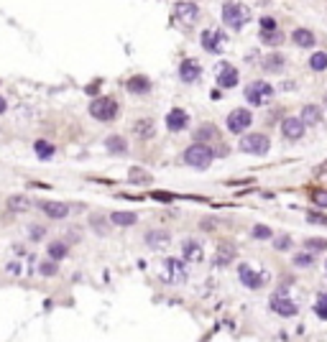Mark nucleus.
<instances>
[{
    "label": "nucleus",
    "instance_id": "nucleus-1",
    "mask_svg": "<svg viewBox=\"0 0 327 342\" xmlns=\"http://www.w3.org/2000/svg\"><path fill=\"white\" fill-rule=\"evenodd\" d=\"M212 158H215V151L207 146V143H195V146H189L187 151H184V161L189 163V166H195V168H207L210 163H212Z\"/></svg>",
    "mask_w": 327,
    "mask_h": 342
},
{
    "label": "nucleus",
    "instance_id": "nucleus-2",
    "mask_svg": "<svg viewBox=\"0 0 327 342\" xmlns=\"http://www.w3.org/2000/svg\"><path fill=\"white\" fill-rule=\"evenodd\" d=\"M223 21H225L230 28L240 31V28L251 21V11H248L243 3H225V6H223Z\"/></svg>",
    "mask_w": 327,
    "mask_h": 342
},
{
    "label": "nucleus",
    "instance_id": "nucleus-3",
    "mask_svg": "<svg viewBox=\"0 0 327 342\" xmlns=\"http://www.w3.org/2000/svg\"><path fill=\"white\" fill-rule=\"evenodd\" d=\"M90 115H92L95 120L107 123V120H113V118L118 115V102H115L113 97H95L92 105H90Z\"/></svg>",
    "mask_w": 327,
    "mask_h": 342
},
{
    "label": "nucleus",
    "instance_id": "nucleus-4",
    "mask_svg": "<svg viewBox=\"0 0 327 342\" xmlns=\"http://www.w3.org/2000/svg\"><path fill=\"white\" fill-rule=\"evenodd\" d=\"M187 278V271H184V261L179 258H167L161 266V281L167 283H182Z\"/></svg>",
    "mask_w": 327,
    "mask_h": 342
},
{
    "label": "nucleus",
    "instance_id": "nucleus-5",
    "mask_svg": "<svg viewBox=\"0 0 327 342\" xmlns=\"http://www.w3.org/2000/svg\"><path fill=\"white\" fill-rule=\"evenodd\" d=\"M268 148H271V143H268V138H266L263 133H251V135H243V140H240V151H243V153L266 156Z\"/></svg>",
    "mask_w": 327,
    "mask_h": 342
},
{
    "label": "nucleus",
    "instance_id": "nucleus-6",
    "mask_svg": "<svg viewBox=\"0 0 327 342\" xmlns=\"http://www.w3.org/2000/svg\"><path fill=\"white\" fill-rule=\"evenodd\" d=\"M274 95V87L271 84H266V82H253V84H248L246 87V100L251 102V105H261L266 97H271Z\"/></svg>",
    "mask_w": 327,
    "mask_h": 342
},
{
    "label": "nucleus",
    "instance_id": "nucleus-7",
    "mask_svg": "<svg viewBox=\"0 0 327 342\" xmlns=\"http://www.w3.org/2000/svg\"><path fill=\"white\" fill-rule=\"evenodd\" d=\"M251 123H253V118H251V112L246 107H238V110H233L228 115V130L230 133H243Z\"/></svg>",
    "mask_w": 327,
    "mask_h": 342
},
{
    "label": "nucleus",
    "instance_id": "nucleus-8",
    "mask_svg": "<svg viewBox=\"0 0 327 342\" xmlns=\"http://www.w3.org/2000/svg\"><path fill=\"white\" fill-rule=\"evenodd\" d=\"M223 44H228V39H225L223 31H205V34H202V49H205V51L220 54V51H223Z\"/></svg>",
    "mask_w": 327,
    "mask_h": 342
},
{
    "label": "nucleus",
    "instance_id": "nucleus-9",
    "mask_svg": "<svg viewBox=\"0 0 327 342\" xmlns=\"http://www.w3.org/2000/svg\"><path fill=\"white\" fill-rule=\"evenodd\" d=\"M238 276H240V281L248 286V289H261L263 286V281H268V273H256L251 266H240L238 268Z\"/></svg>",
    "mask_w": 327,
    "mask_h": 342
},
{
    "label": "nucleus",
    "instance_id": "nucleus-10",
    "mask_svg": "<svg viewBox=\"0 0 327 342\" xmlns=\"http://www.w3.org/2000/svg\"><path fill=\"white\" fill-rule=\"evenodd\" d=\"M271 309H274L279 317H294V314H296V304L289 301V299L284 296V291H279V294L271 296Z\"/></svg>",
    "mask_w": 327,
    "mask_h": 342
},
{
    "label": "nucleus",
    "instance_id": "nucleus-11",
    "mask_svg": "<svg viewBox=\"0 0 327 342\" xmlns=\"http://www.w3.org/2000/svg\"><path fill=\"white\" fill-rule=\"evenodd\" d=\"M281 133H284V138H289V140H299V138L304 135V120H302V118H286V120L281 123Z\"/></svg>",
    "mask_w": 327,
    "mask_h": 342
},
{
    "label": "nucleus",
    "instance_id": "nucleus-12",
    "mask_svg": "<svg viewBox=\"0 0 327 342\" xmlns=\"http://www.w3.org/2000/svg\"><path fill=\"white\" fill-rule=\"evenodd\" d=\"M187 123H189V115H187L182 107H174V110H169V115H167V128H169L172 133H179V130H184V128H187Z\"/></svg>",
    "mask_w": 327,
    "mask_h": 342
},
{
    "label": "nucleus",
    "instance_id": "nucleus-13",
    "mask_svg": "<svg viewBox=\"0 0 327 342\" xmlns=\"http://www.w3.org/2000/svg\"><path fill=\"white\" fill-rule=\"evenodd\" d=\"M200 74H202V69H200V64H197V62H192V59L182 62V67H179V77H182V82H184V84L197 82V79H200Z\"/></svg>",
    "mask_w": 327,
    "mask_h": 342
},
{
    "label": "nucleus",
    "instance_id": "nucleus-14",
    "mask_svg": "<svg viewBox=\"0 0 327 342\" xmlns=\"http://www.w3.org/2000/svg\"><path fill=\"white\" fill-rule=\"evenodd\" d=\"M169 240H172V235H169L167 230H151V233H146V243H148V248H153V250L167 248Z\"/></svg>",
    "mask_w": 327,
    "mask_h": 342
},
{
    "label": "nucleus",
    "instance_id": "nucleus-15",
    "mask_svg": "<svg viewBox=\"0 0 327 342\" xmlns=\"http://www.w3.org/2000/svg\"><path fill=\"white\" fill-rule=\"evenodd\" d=\"M41 210H44V215L51 217V220H64V217L69 215V205H64V202H44Z\"/></svg>",
    "mask_w": 327,
    "mask_h": 342
},
{
    "label": "nucleus",
    "instance_id": "nucleus-16",
    "mask_svg": "<svg viewBox=\"0 0 327 342\" xmlns=\"http://www.w3.org/2000/svg\"><path fill=\"white\" fill-rule=\"evenodd\" d=\"M284 64H286V59H284L281 54H268V56L261 62V69H263L266 74H279V72L284 69Z\"/></svg>",
    "mask_w": 327,
    "mask_h": 342
},
{
    "label": "nucleus",
    "instance_id": "nucleus-17",
    "mask_svg": "<svg viewBox=\"0 0 327 342\" xmlns=\"http://www.w3.org/2000/svg\"><path fill=\"white\" fill-rule=\"evenodd\" d=\"M217 84L225 87V90L235 87V84H238V69L230 67V64H225V67L220 69V74H217Z\"/></svg>",
    "mask_w": 327,
    "mask_h": 342
},
{
    "label": "nucleus",
    "instance_id": "nucleus-18",
    "mask_svg": "<svg viewBox=\"0 0 327 342\" xmlns=\"http://www.w3.org/2000/svg\"><path fill=\"white\" fill-rule=\"evenodd\" d=\"M177 16L184 21V23H195L197 21V6L189 3V0H182V3H177Z\"/></svg>",
    "mask_w": 327,
    "mask_h": 342
},
{
    "label": "nucleus",
    "instance_id": "nucleus-19",
    "mask_svg": "<svg viewBox=\"0 0 327 342\" xmlns=\"http://www.w3.org/2000/svg\"><path fill=\"white\" fill-rule=\"evenodd\" d=\"M182 253H184V261H192V263L202 261V245H200L197 240H187V243H182Z\"/></svg>",
    "mask_w": 327,
    "mask_h": 342
},
{
    "label": "nucleus",
    "instance_id": "nucleus-20",
    "mask_svg": "<svg viewBox=\"0 0 327 342\" xmlns=\"http://www.w3.org/2000/svg\"><path fill=\"white\" fill-rule=\"evenodd\" d=\"M125 90H128V92H133V95H143V92H148V90H151V82H148L146 77H141V74H138V77H130V79L125 82Z\"/></svg>",
    "mask_w": 327,
    "mask_h": 342
},
{
    "label": "nucleus",
    "instance_id": "nucleus-21",
    "mask_svg": "<svg viewBox=\"0 0 327 342\" xmlns=\"http://www.w3.org/2000/svg\"><path fill=\"white\" fill-rule=\"evenodd\" d=\"M291 41H294L296 46H302V49H309V46H314V34L307 31V28H296V31L291 34Z\"/></svg>",
    "mask_w": 327,
    "mask_h": 342
},
{
    "label": "nucleus",
    "instance_id": "nucleus-22",
    "mask_svg": "<svg viewBox=\"0 0 327 342\" xmlns=\"http://www.w3.org/2000/svg\"><path fill=\"white\" fill-rule=\"evenodd\" d=\"M110 220H113V225H118V227H130V225L138 222V215H135V212H113Z\"/></svg>",
    "mask_w": 327,
    "mask_h": 342
},
{
    "label": "nucleus",
    "instance_id": "nucleus-23",
    "mask_svg": "<svg viewBox=\"0 0 327 342\" xmlns=\"http://www.w3.org/2000/svg\"><path fill=\"white\" fill-rule=\"evenodd\" d=\"M319 118H322V112H319L317 105H304V107H302V120H304V125H317Z\"/></svg>",
    "mask_w": 327,
    "mask_h": 342
},
{
    "label": "nucleus",
    "instance_id": "nucleus-24",
    "mask_svg": "<svg viewBox=\"0 0 327 342\" xmlns=\"http://www.w3.org/2000/svg\"><path fill=\"white\" fill-rule=\"evenodd\" d=\"M105 146H107L110 153H128V143H125L123 135H110V138L105 140Z\"/></svg>",
    "mask_w": 327,
    "mask_h": 342
},
{
    "label": "nucleus",
    "instance_id": "nucleus-25",
    "mask_svg": "<svg viewBox=\"0 0 327 342\" xmlns=\"http://www.w3.org/2000/svg\"><path fill=\"white\" fill-rule=\"evenodd\" d=\"M8 207H11L13 212H26V210L31 207V200L23 197V194H11V197H8Z\"/></svg>",
    "mask_w": 327,
    "mask_h": 342
},
{
    "label": "nucleus",
    "instance_id": "nucleus-26",
    "mask_svg": "<svg viewBox=\"0 0 327 342\" xmlns=\"http://www.w3.org/2000/svg\"><path fill=\"white\" fill-rule=\"evenodd\" d=\"M128 177H130L133 184H151V182H153V177L148 174V171H143V168H138V166H130Z\"/></svg>",
    "mask_w": 327,
    "mask_h": 342
},
{
    "label": "nucleus",
    "instance_id": "nucleus-27",
    "mask_svg": "<svg viewBox=\"0 0 327 342\" xmlns=\"http://www.w3.org/2000/svg\"><path fill=\"white\" fill-rule=\"evenodd\" d=\"M233 258H235V248L220 245V248H217V255H215V266H228Z\"/></svg>",
    "mask_w": 327,
    "mask_h": 342
},
{
    "label": "nucleus",
    "instance_id": "nucleus-28",
    "mask_svg": "<svg viewBox=\"0 0 327 342\" xmlns=\"http://www.w3.org/2000/svg\"><path fill=\"white\" fill-rule=\"evenodd\" d=\"M34 151H36V156H39L41 161H46V158H51V156H54V151H57V148H54L49 140H36V143H34Z\"/></svg>",
    "mask_w": 327,
    "mask_h": 342
},
{
    "label": "nucleus",
    "instance_id": "nucleus-29",
    "mask_svg": "<svg viewBox=\"0 0 327 342\" xmlns=\"http://www.w3.org/2000/svg\"><path fill=\"white\" fill-rule=\"evenodd\" d=\"M69 255V248H67V243H51L49 245V258H54V261H64Z\"/></svg>",
    "mask_w": 327,
    "mask_h": 342
},
{
    "label": "nucleus",
    "instance_id": "nucleus-30",
    "mask_svg": "<svg viewBox=\"0 0 327 342\" xmlns=\"http://www.w3.org/2000/svg\"><path fill=\"white\" fill-rule=\"evenodd\" d=\"M133 130H135V135H141V138H151L153 135V120H138L135 125H133Z\"/></svg>",
    "mask_w": 327,
    "mask_h": 342
},
{
    "label": "nucleus",
    "instance_id": "nucleus-31",
    "mask_svg": "<svg viewBox=\"0 0 327 342\" xmlns=\"http://www.w3.org/2000/svg\"><path fill=\"white\" fill-rule=\"evenodd\" d=\"M309 67H312L314 72H324V69H327V54H324V51H317V54H312V59H309Z\"/></svg>",
    "mask_w": 327,
    "mask_h": 342
},
{
    "label": "nucleus",
    "instance_id": "nucleus-32",
    "mask_svg": "<svg viewBox=\"0 0 327 342\" xmlns=\"http://www.w3.org/2000/svg\"><path fill=\"white\" fill-rule=\"evenodd\" d=\"M215 135H217V130H215V128H212V125H205V128H200V130H197V133H195V138H197V140H200V143H202V140H205V143H207V140H212V138H215Z\"/></svg>",
    "mask_w": 327,
    "mask_h": 342
},
{
    "label": "nucleus",
    "instance_id": "nucleus-33",
    "mask_svg": "<svg viewBox=\"0 0 327 342\" xmlns=\"http://www.w3.org/2000/svg\"><path fill=\"white\" fill-rule=\"evenodd\" d=\"M314 314L319 319H327V294H319L317 296V304H314Z\"/></svg>",
    "mask_w": 327,
    "mask_h": 342
},
{
    "label": "nucleus",
    "instance_id": "nucleus-34",
    "mask_svg": "<svg viewBox=\"0 0 327 342\" xmlns=\"http://www.w3.org/2000/svg\"><path fill=\"white\" fill-rule=\"evenodd\" d=\"M304 248H309V250H327V240L324 238H307Z\"/></svg>",
    "mask_w": 327,
    "mask_h": 342
},
{
    "label": "nucleus",
    "instance_id": "nucleus-35",
    "mask_svg": "<svg viewBox=\"0 0 327 342\" xmlns=\"http://www.w3.org/2000/svg\"><path fill=\"white\" fill-rule=\"evenodd\" d=\"M261 39L266 41V44H271V46H276V44H281V34L279 31H261Z\"/></svg>",
    "mask_w": 327,
    "mask_h": 342
},
{
    "label": "nucleus",
    "instance_id": "nucleus-36",
    "mask_svg": "<svg viewBox=\"0 0 327 342\" xmlns=\"http://www.w3.org/2000/svg\"><path fill=\"white\" fill-rule=\"evenodd\" d=\"M312 263H314L312 253H299V255H294V266H299V268H309Z\"/></svg>",
    "mask_w": 327,
    "mask_h": 342
},
{
    "label": "nucleus",
    "instance_id": "nucleus-37",
    "mask_svg": "<svg viewBox=\"0 0 327 342\" xmlns=\"http://www.w3.org/2000/svg\"><path fill=\"white\" fill-rule=\"evenodd\" d=\"M39 271H41V276H57V261L51 258V261H44L41 266H39Z\"/></svg>",
    "mask_w": 327,
    "mask_h": 342
},
{
    "label": "nucleus",
    "instance_id": "nucleus-38",
    "mask_svg": "<svg viewBox=\"0 0 327 342\" xmlns=\"http://www.w3.org/2000/svg\"><path fill=\"white\" fill-rule=\"evenodd\" d=\"M312 200H314L317 207H327V192L324 189H314L312 192Z\"/></svg>",
    "mask_w": 327,
    "mask_h": 342
},
{
    "label": "nucleus",
    "instance_id": "nucleus-39",
    "mask_svg": "<svg viewBox=\"0 0 327 342\" xmlns=\"http://www.w3.org/2000/svg\"><path fill=\"white\" fill-rule=\"evenodd\" d=\"M253 238H258V240L271 238V227H266V225H256V227H253Z\"/></svg>",
    "mask_w": 327,
    "mask_h": 342
},
{
    "label": "nucleus",
    "instance_id": "nucleus-40",
    "mask_svg": "<svg viewBox=\"0 0 327 342\" xmlns=\"http://www.w3.org/2000/svg\"><path fill=\"white\" fill-rule=\"evenodd\" d=\"M274 248H276V250H289V248H291V238H289V235L276 238V240H274Z\"/></svg>",
    "mask_w": 327,
    "mask_h": 342
},
{
    "label": "nucleus",
    "instance_id": "nucleus-41",
    "mask_svg": "<svg viewBox=\"0 0 327 342\" xmlns=\"http://www.w3.org/2000/svg\"><path fill=\"white\" fill-rule=\"evenodd\" d=\"M307 222H312V225H327V215H319V212H307Z\"/></svg>",
    "mask_w": 327,
    "mask_h": 342
},
{
    "label": "nucleus",
    "instance_id": "nucleus-42",
    "mask_svg": "<svg viewBox=\"0 0 327 342\" xmlns=\"http://www.w3.org/2000/svg\"><path fill=\"white\" fill-rule=\"evenodd\" d=\"M90 225H92L97 233H105V217H102V215H92V217H90Z\"/></svg>",
    "mask_w": 327,
    "mask_h": 342
},
{
    "label": "nucleus",
    "instance_id": "nucleus-43",
    "mask_svg": "<svg viewBox=\"0 0 327 342\" xmlns=\"http://www.w3.org/2000/svg\"><path fill=\"white\" fill-rule=\"evenodd\" d=\"M29 235H31V240H41V238L46 235V230H44L41 225H31V230H29Z\"/></svg>",
    "mask_w": 327,
    "mask_h": 342
},
{
    "label": "nucleus",
    "instance_id": "nucleus-44",
    "mask_svg": "<svg viewBox=\"0 0 327 342\" xmlns=\"http://www.w3.org/2000/svg\"><path fill=\"white\" fill-rule=\"evenodd\" d=\"M261 31H276V21L268 18V16H263L261 18Z\"/></svg>",
    "mask_w": 327,
    "mask_h": 342
},
{
    "label": "nucleus",
    "instance_id": "nucleus-45",
    "mask_svg": "<svg viewBox=\"0 0 327 342\" xmlns=\"http://www.w3.org/2000/svg\"><path fill=\"white\" fill-rule=\"evenodd\" d=\"M153 200H156V202H167V205H169V202H174V194H167V192H153Z\"/></svg>",
    "mask_w": 327,
    "mask_h": 342
},
{
    "label": "nucleus",
    "instance_id": "nucleus-46",
    "mask_svg": "<svg viewBox=\"0 0 327 342\" xmlns=\"http://www.w3.org/2000/svg\"><path fill=\"white\" fill-rule=\"evenodd\" d=\"M215 220H202V230H215Z\"/></svg>",
    "mask_w": 327,
    "mask_h": 342
},
{
    "label": "nucleus",
    "instance_id": "nucleus-47",
    "mask_svg": "<svg viewBox=\"0 0 327 342\" xmlns=\"http://www.w3.org/2000/svg\"><path fill=\"white\" fill-rule=\"evenodd\" d=\"M8 271H11V273H21V266H18V263H8Z\"/></svg>",
    "mask_w": 327,
    "mask_h": 342
},
{
    "label": "nucleus",
    "instance_id": "nucleus-48",
    "mask_svg": "<svg viewBox=\"0 0 327 342\" xmlns=\"http://www.w3.org/2000/svg\"><path fill=\"white\" fill-rule=\"evenodd\" d=\"M6 110H8V105H6V100H3V97H0V115H3Z\"/></svg>",
    "mask_w": 327,
    "mask_h": 342
},
{
    "label": "nucleus",
    "instance_id": "nucleus-49",
    "mask_svg": "<svg viewBox=\"0 0 327 342\" xmlns=\"http://www.w3.org/2000/svg\"><path fill=\"white\" fill-rule=\"evenodd\" d=\"M317 174H327V161H324V163H322V166L317 168Z\"/></svg>",
    "mask_w": 327,
    "mask_h": 342
},
{
    "label": "nucleus",
    "instance_id": "nucleus-50",
    "mask_svg": "<svg viewBox=\"0 0 327 342\" xmlns=\"http://www.w3.org/2000/svg\"><path fill=\"white\" fill-rule=\"evenodd\" d=\"M324 105H327V95H324Z\"/></svg>",
    "mask_w": 327,
    "mask_h": 342
},
{
    "label": "nucleus",
    "instance_id": "nucleus-51",
    "mask_svg": "<svg viewBox=\"0 0 327 342\" xmlns=\"http://www.w3.org/2000/svg\"><path fill=\"white\" fill-rule=\"evenodd\" d=\"M324 268H327V263H324Z\"/></svg>",
    "mask_w": 327,
    "mask_h": 342
}]
</instances>
